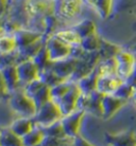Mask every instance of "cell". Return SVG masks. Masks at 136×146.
I'll list each match as a JSON object with an SVG mask.
<instances>
[{"label": "cell", "instance_id": "obj_24", "mask_svg": "<svg viewBox=\"0 0 136 146\" xmlns=\"http://www.w3.org/2000/svg\"><path fill=\"white\" fill-rule=\"evenodd\" d=\"M17 50V44L13 34L0 33V54H7Z\"/></svg>", "mask_w": 136, "mask_h": 146}, {"label": "cell", "instance_id": "obj_33", "mask_svg": "<svg viewBox=\"0 0 136 146\" xmlns=\"http://www.w3.org/2000/svg\"><path fill=\"white\" fill-rule=\"evenodd\" d=\"M72 145L74 146H96L92 143H90L88 140H86L83 138L81 135H78L77 137H74V139H71Z\"/></svg>", "mask_w": 136, "mask_h": 146}, {"label": "cell", "instance_id": "obj_17", "mask_svg": "<svg viewBox=\"0 0 136 146\" xmlns=\"http://www.w3.org/2000/svg\"><path fill=\"white\" fill-rule=\"evenodd\" d=\"M9 94L0 99V129L9 128L12 122L16 119L13 110L9 104Z\"/></svg>", "mask_w": 136, "mask_h": 146}, {"label": "cell", "instance_id": "obj_1", "mask_svg": "<svg viewBox=\"0 0 136 146\" xmlns=\"http://www.w3.org/2000/svg\"><path fill=\"white\" fill-rule=\"evenodd\" d=\"M9 104L16 117H30L33 119L36 112V106L33 101L23 92L22 89H18L9 94Z\"/></svg>", "mask_w": 136, "mask_h": 146}, {"label": "cell", "instance_id": "obj_8", "mask_svg": "<svg viewBox=\"0 0 136 146\" xmlns=\"http://www.w3.org/2000/svg\"><path fill=\"white\" fill-rule=\"evenodd\" d=\"M115 58L117 62V75L125 82L131 75L136 64L135 55L132 52L121 50Z\"/></svg>", "mask_w": 136, "mask_h": 146}, {"label": "cell", "instance_id": "obj_3", "mask_svg": "<svg viewBox=\"0 0 136 146\" xmlns=\"http://www.w3.org/2000/svg\"><path fill=\"white\" fill-rule=\"evenodd\" d=\"M23 92L33 101L36 108L43 106L50 101V88L42 82L40 78L34 80L22 88Z\"/></svg>", "mask_w": 136, "mask_h": 146}, {"label": "cell", "instance_id": "obj_32", "mask_svg": "<svg viewBox=\"0 0 136 146\" xmlns=\"http://www.w3.org/2000/svg\"><path fill=\"white\" fill-rule=\"evenodd\" d=\"M67 139H59V138H53L49 135H44V138L42 140L41 145L42 146H61L62 143Z\"/></svg>", "mask_w": 136, "mask_h": 146}, {"label": "cell", "instance_id": "obj_13", "mask_svg": "<svg viewBox=\"0 0 136 146\" xmlns=\"http://www.w3.org/2000/svg\"><path fill=\"white\" fill-rule=\"evenodd\" d=\"M125 80L120 78L117 74H104L99 75L98 83H97V91L102 93L103 95L114 94L118 87Z\"/></svg>", "mask_w": 136, "mask_h": 146}, {"label": "cell", "instance_id": "obj_23", "mask_svg": "<svg viewBox=\"0 0 136 146\" xmlns=\"http://www.w3.org/2000/svg\"><path fill=\"white\" fill-rule=\"evenodd\" d=\"M100 44H101V38L97 33L82 38L81 42H80L81 48L87 53L98 52L100 49Z\"/></svg>", "mask_w": 136, "mask_h": 146}, {"label": "cell", "instance_id": "obj_26", "mask_svg": "<svg viewBox=\"0 0 136 146\" xmlns=\"http://www.w3.org/2000/svg\"><path fill=\"white\" fill-rule=\"evenodd\" d=\"M71 84H72V82H70V80H64V82H61L58 85L50 88V99H51V101L55 103L59 102L60 100L66 94L67 91L69 90V88L71 87Z\"/></svg>", "mask_w": 136, "mask_h": 146}, {"label": "cell", "instance_id": "obj_35", "mask_svg": "<svg viewBox=\"0 0 136 146\" xmlns=\"http://www.w3.org/2000/svg\"><path fill=\"white\" fill-rule=\"evenodd\" d=\"M7 0H0V17L3 18V15H5L7 13Z\"/></svg>", "mask_w": 136, "mask_h": 146}, {"label": "cell", "instance_id": "obj_20", "mask_svg": "<svg viewBox=\"0 0 136 146\" xmlns=\"http://www.w3.org/2000/svg\"><path fill=\"white\" fill-rule=\"evenodd\" d=\"M71 29L79 35V37L81 39L84 38V37H87L89 35L97 33L96 23L90 19H83L80 22H78L74 26L71 27Z\"/></svg>", "mask_w": 136, "mask_h": 146}, {"label": "cell", "instance_id": "obj_5", "mask_svg": "<svg viewBox=\"0 0 136 146\" xmlns=\"http://www.w3.org/2000/svg\"><path fill=\"white\" fill-rule=\"evenodd\" d=\"M84 0H55L54 14L60 20L74 18L82 9Z\"/></svg>", "mask_w": 136, "mask_h": 146}, {"label": "cell", "instance_id": "obj_2", "mask_svg": "<svg viewBox=\"0 0 136 146\" xmlns=\"http://www.w3.org/2000/svg\"><path fill=\"white\" fill-rule=\"evenodd\" d=\"M62 113L60 111L58 104L50 100L43 106L37 108L33 117V121L36 126L43 128L60 121Z\"/></svg>", "mask_w": 136, "mask_h": 146}, {"label": "cell", "instance_id": "obj_41", "mask_svg": "<svg viewBox=\"0 0 136 146\" xmlns=\"http://www.w3.org/2000/svg\"><path fill=\"white\" fill-rule=\"evenodd\" d=\"M35 146H42L41 144H37V145H35Z\"/></svg>", "mask_w": 136, "mask_h": 146}, {"label": "cell", "instance_id": "obj_38", "mask_svg": "<svg viewBox=\"0 0 136 146\" xmlns=\"http://www.w3.org/2000/svg\"><path fill=\"white\" fill-rule=\"evenodd\" d=\"M3 20L4 18L0 17V33H2V30H3Z\"/></svg>", "mask_w": 136, "mask_h": 146}, {"label": "cell", "instance_id": "obj_9", "mask_svg": "<svg viewBox=\"0 0 136 146\" xmlns=\"http://www.w3.org/2000/svg\"><path fill=\"white\" fill-rule=\"evenodd\" d=\"M46 48H47L48 54H49L51 62H56L60 59L69 57L70 50H71L69 46L64 44L54 35L48 37L46 39Z\"/></svg>", "mask_w": 136, "mask_h": 146}, {"label": "cell", "instance_id": "obj_6", "mask_svg": "<svg viewBox=\"0 0 136 146\" xmlns=\"http://www.w3.org/2000/svg\"><path fill=\"white\" fill-rule=\"evenodd\" d=\"M80 95H81V91L78 87L77 83L72 82L71 87L69 88L66 94L56 103L60 108V111L62 113V117L67 115L78 109V101H79Z\"/></svg>", "mask_w": 136, "mask_h": 146}, {"label": "cell", "instance_id": "obj_40", "mask_svg": "<svg viewBox=\"0 0 136 146\" xmlns=\"http://www.w3.org/2000/svg\"><path fill=\"white\" fill-rule=\"evenodd\" d=\"M131 51H133V52H136V44L133 46L132 48H131Z\"/></svg>", "mask_w": 136, "mask_h": 146}, {"label": "cell", "instance_id": "obj_4", "mask_svg": "<svg viewBox=\"0 0 136 146\" xmlns=\"http://www.w3.org/2000/svg\"><path fill=\"white\" fill-rule=\"evenodd\" d=\"M85 114V111L77 109L74 112L61 117V124L67 139H74V137L80 135V128Z\"/></svg>", "mask_w": 136, "mask_h": 146}, {"label": "cell", "instance_id": "obj_19", "mask_svg": "<svg viewBox=\"0 0 136 146\" xmlns=\"http://www.w3.org/2000/svg\"><path fill=\"white\" fill-rule=\"evenodd\" d=\"M55 37H58L61 41H63L64 44H66L67 46H69L70 48L79 46L81 42V38L79 37L74 30L71 29H65V30H59L53 34Z\"/></svg>", "mask_w": 136, "mask_h": 146}, {"label": "cell", "instance_id": "obj_28", "mask_svg": "<svg viewBox=\"0 0 136 146\" xmlns=\"http://www.w3.org/2000/svg\"><path fill=\"white\" fill-rule=\"evenodd\" d=\"M32 60L36 65V67L38 68L40 71L46 69L48 67H50V65H51V59H50L49 54H48L46 44H45V46L42 48L40 51L37 52L36 55L32 58Z\"/></svg>", "mask_w": 136, "mask_h": 146}, {"label": "cell", "instance_id": "obj_30", "mask_svg": "<svg viewBox=\"0 0 136 146\" xmlns=\"http://www.w3.org/2000/svg\"><path fill=\"white\" fill-rule=\"evenodd\" d=\"M135 88L133 87L132 85H130L129 83H127V82H123L118 89L115 91L114 95H116L117 98L119 99H122L125 100V101H129V100L132 99L133 94H134V92H135Z\"/></svg>", "mask_w": 136, "mask_h": 146}, {"label": "cell", "instance_id": "obj_37", "mask_svg": "<svg viewBox=\"0 0 136 146\" xmlns=\"http://www.w3.org/2000/svg\"><path fill=\"white\" fill-rule=\"evenodd\" d=\"M61 146H74V145H72V142H71V139H67L62 143Z\"/></svg>", "mask_w": 136, "mask_h": 146}, {"label": "cell", "instance_id": "obj_31", "mask_svg": "<svg viewBox=\"0 0 136 146\" xmlns=\"http://www.w3.org/2000/svg\"><path fill=\"white\" fill-rule=\"evenodd\" d=\"M94 7L97 10V12L99 13L102 18H107L111 13L112 0H96Z\"/></svg>", "mask_w": 136, "mask_h": 146}, {"label": "cell", "instance_id": "obj_14", "mask_svg": "<svg viewBox=\"0 0 136 146\" xmlns=\"http://www.w3.org/2000/svg\"><path fill=\"white\" fill-rule=\"evenodd\" d=\"M13 35H14L16 44H17V49L27 47L43 37L42 34L34 32L32 30L25 29V28H19L18 30H16V32Z\"/></svg>", "mask_w": 136, "mask_h": 146}, {"label": "cell", "instance_id": "obj_11", "mask_svg": "<svg viewBox=\"0 0 136 146\" xmlns=\"http://www.w3.org/2000/svg\"><path fill=\"white\" fill-rule=\"evenodd\" d=\"M128 101L119 99L114 94L103 95L102 99V119L110 120L127 104Z\"/></svg>", "mask_w": 136, "mask_h": 146}, {"label": "cell", "instance_id": "obj_12", "mask_svg": "<svg viewBox=\"0 0 136 146\" xmlns=\"http://www.w3.org/2000/svg\"><path fill=\"white\" fill-rule=\"evenodd\" d=\"M76 62H77V59L69 56L56 62H51L50 68L62 80H70L76 68Z\"/></svg>", "mask_w": 136, "mask_h": 146}, {"label": "cell", "instance_id": "obj_10", "mask_svg": "<svg viewBox=\"0 0 136 146\" xmlns=\"http://www.w3.org/2000/svg\"><path fill=\"white\" fill-rule=\"evenodd\" d=\"M104 140L109 146H136V133L133 130H125L117 133H104Z\"/></svg>", "mask_w": 136, "mask_h": 146}, {"label": "cell", "instance_id": "obj_16", "mask_svg": "<svg viewBox=\"0 0 136 146\" xmlns=\"http://www.w3.org/2000/svg\"><path fill=\"white\" fill-rule=\"evenodd\" d=\"M99 75V71L96 67V69L92 73H89L88 75H86L83 78L78 80L77 85L79 89H80L81 93H83V94H90L92 92L96 91Z\"/></svg>", "mask_w": 136, "mask_h": 146}, {"label": "cell", "instance_id": "obj_18", "mask_svg": "<svg viewBox=\"0 0 136 146\" xmlns=\"http://www.w3.org/2000/svg\"><path fill=\"white\" fill-rule=\"evenodd\" d=\"M35 127L33 119L30 117H16L12 124L10 125V129L14 132L15 135L22 138L23 135H26L28 132H30L33 128Z\"/></svg>", "mask_w": 136, "mask_h": 146}, {"label": "cell", "instance_id": "obj_21", "mask_svg": "<svg viewBox=\"0 0 136 146\" xmlns=\"http://www.w3.org/2000/svg\"><path fill=\"white\" fill-rule=\"evenodd\" d=\"M0 146H23V144L21 138L10 128H2L0 129Z\"/></svg>", "mask_w": 136, "mask_h": 146}, {"label": "cell", "instance_id": "obj_27", "mask_svg": "<svg viewBox=\"0 0 136 146\" xmlns=\"http://www.w3.org/2000/svg\"><path fill=\"white\" fill-rule=\"evenodd\" d=\"M38 78L49 88L53 87L55 85H58L59 83H61V82H64V80H61V78L53 72V70H52L50 67H48L46 69L40 71Z\"/></svg>", "mask_w": 136, "mask_h": 146}, {"label": "cell", "instance_id": "obj_25", "mask_svg": "<svg viewBox=\"0 0 136 146\" xmlns=\"http://www.w3.org/2000/svg\"><path fill=\"white\" fill-rule=\"evenodd\" d=\"M43 138H44V133L42 128L35 125V127L26 135H23L21 140L23 146H35L37 144H41Z\"/></svg>", "mask_w": 136, "mask_h": 146}, {"label": "cell", "instance_id": "obj_39", "mask_svg": "<svg viewBox=\"0 0 136 146\" xmlns=\"http://www.w3.org/2000/svg\"><path fill=\"white\" fill-rule=\"evenodd\" d=\"M133 101V103H134V105L136 106V90H135V92H134V94H133V96H132V99H131Z\"/></svg>", "mask_w": 136, "mask_h": 146}, {"label": "cell", "instance_id": "obj_22", "mask_svg": "<svg viewBox=\"0 0 136 146\" xmlns=\"http://www.w3.org/2000/svg\"><path fill=\"white\" fill-rule=\"evenodd\" d=\"M120 51H121V49L118 47V46L101 39L100 49H99V51H98L101 60L114 58V57H116V55H117Z\"/></svg>", "mask_w": 136, "mask_h": 146}, {"label": "cell", "instance_id": "obj_7", "mask_svg": "<svg viewBox=\"0 0 136 146\" xmlns=\"http://www.w3.org/2000/svg\"><path fill=\"white\" fill-rule=\"evenodd\" d=\"M16 70H17V75H18L19 84L21 89L29 83L38 78V75H40V70L32 59H27L18 62L16 65Z\"/></svg>", "mask_w": 136, "mask_h": 146}, {"label": "cell", "instance_id": "obj_29", "mask_svg": "<svg viewBox=\"0 0 136 146\" xmlns=\"http://www.w3.org/2000/svg\"><path fill=\"white\" fill-rule=\"evenodd\" d=\"M44 135H49V137H53V138H59V139H67L64 129L61 124V120L55 122L53 124L46 126V127L42 128Z\"/></svg>", "mask_w": 136, "mask_h": 146}, {"label": "cell", "instance_id": "obj_36", "mask_svg": "<svg viewBox=\"0 0 136 146\" xmlns=\"http://www.w3.org/2000/svg\"><path fill=\"white\" fill-rule=\"evenodd\" d=\"M7 94H9V93H7V87H5V85H4L3 78L1 76V73H0V99L7 96Z\"/></svg>", "mask_w": 136, "mask_h": 146}, {"label": "cell", "instance_id": "obj_34", "mask_svg": "<svg viewBox=\"0 0 136 146\" xmlns=\"http://www.w3.org/2000/svg\"><path fill=\"white\" fill-rule=\"evenodd\" d=\"M127 83H129L130 85H132L133 87L136 89V64L135 66H134V69H133L132 73H131V75L128 77V80H125Z\"/></svg>", "mask_w": 136, "mask_h": 146}, {"label": "cell", "instance_id": "obj_15", "mask_svg": "<svg viewBox=\"0 0 136 146\" xmlns=\"http://www.w3.org/2000/svg\"><path fill=\"white\" fill-rule=\"evenodd\" d=\"M1 76L3 78L4 85L7 87V93L10 94L12 92H15L18 89H21L20 84H19L18 75H17V70H16V66H11L7 67L3 69L0 70Z\"/></svg>", "mask_w": 136, "mask_h": 146}]
</instances>
